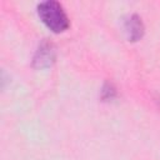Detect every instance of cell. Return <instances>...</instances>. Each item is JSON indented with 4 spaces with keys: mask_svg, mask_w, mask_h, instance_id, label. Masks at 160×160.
Returning <instances> with one entry per match:
<instances>
[{
    "mask_svg": "<svg viewBox=\"0 0 160 160\" xmlns=\"http://www.w3.org/2000/svg\"><path fill=\"white\" fill-rule=\"evenodd\" d=\"M56 59V51L52 42L49 40H42L34 56H32V68L34 69H48L50 68Z\"/></svg>",
    "mask_w": 160,
    "mask_h": 160,
    "instance_id": "2",
    "label": "cell"
},
{
    "mask_svg": "<svg viewBox=\"0 0 160 160\" xmlns=\"http://www.w3.org/2000/svg\"><path fill=\"white\" fill-rule=\"evenodd\" d=\"M124 29H125L128 40L131 41V42L139 41L144 36V32H145V28H144V24L141 21V18L136 14L130 15L125 20Z\"/></svg>",
    "mask_w": 160,
    "mask_h": 160,
    "instance_id": "3",
    "label": "cell"
},
{
    "mask_svg": "<svg viewBox=\"0 0 160 160\" xmlns=\"http://www.w3.org/2000/svg\"><path fill=\"white\" fill-rule=\"evenodd\" d=\"M38 15L40 20L55 34L68 30L70 21L62 5L55 0H46L38 5Z\"/></svg>",
    "mask_w": 160,
    "mask_h": 160,
    "instance_id": "1",
    "label": "cell"
},
{
    "mask_svg": "<svg viewBox=\"0 0 160 160\" xmlns=\"http://www.w3.org/2000/svg\"><path fill=\"white\" fill-rule=\"evenodd\" d=\"M116 96H118V91H116V88L114 86V84L110 81L104 82V85L101 88V100L102 101H112Z\"/></svg>",
    "mask_w": 160,
    "mask_h": 160,
    "instance_id": "4",
    "label": "cell"
}]
</instances>
